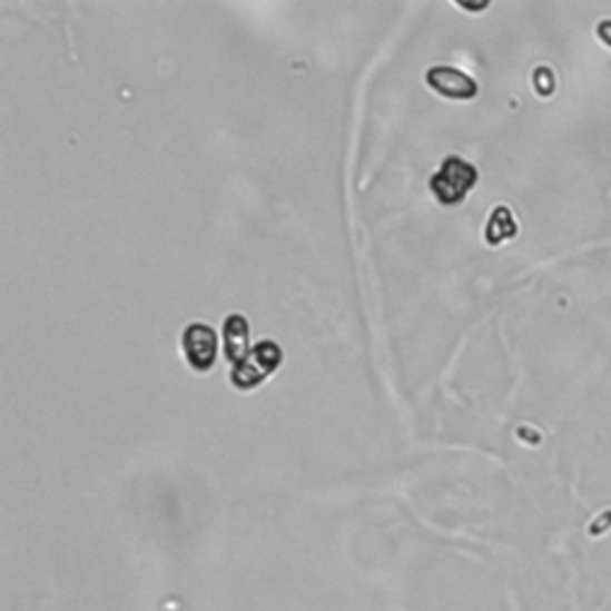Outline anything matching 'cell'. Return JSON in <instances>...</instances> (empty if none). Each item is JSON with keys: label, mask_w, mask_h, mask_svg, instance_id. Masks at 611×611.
<instances>
[{"label": "cell", "mask_w": 611, "mask_h": 611, "mask_svg": "<svg viewBox=\"0 0 611 611\" xmlns=\"http://www.w3.org/2000/svg\"><path fill=\"white\" fill-rule=\"evenodd\" d=\"M514 235H516V220H514V216H511V210L506 206L494 208L490 220H487V229H485L487 244L497 246Z\"/></svg>", "instance_id": "8992f818"}, {"label": "cell", "mask_w": 611, "mask_h": 611, "mask_svg": "<svg viewBox=\"0 0 611 611\" xmlns=\"http://www.w3.org/2000/svg\"><path fill=\"white\" fill-rule=\"evenodd\" d=\"M181 349L189 361V366L196 371H208L216 363L218 354V339L216 333L204 323H194L181 335Z\"/></svg>", "instance_id": "3957f363"}, {"label": "cell", "mask_w": 611, "mask_h": 611, "mask_svg": "<svg viewBox=\"0 0 611 611\" xmlns=\"http://www.w3.org/2000/svg\"><path fill=\"white\" fill-rule=\"evenodd\" d=\"M427 85L440 96L452 98V101H471L477 93L475 81L456 68H433L427 72Z\"/></svg>", "instance_id": "277c9868"}, {"label": "cell", "mask_w": 611, "mask_h": 611, "mask_svg": "<svg viewBox=\"0 0 611 611\" xmlns=\"http://www.w3.org/2000/svg\"><path fill=\"white\" fill-rule=\"evenodd\" d=\"M598 35H600V39H602L604 43L611 46V20H607V22H602V24L598 27Z\"/></svg>", "instance_id": "52a82bcc"}, {"label": "cell", "mask_w": 611, "mask_h": 611, "mask_svg": "<svg viewBox=\"0 0 611 611\" xmlns=\"http://www.w3.org/2000/svg\"><path fill=\"white\" fill-rule=\"evenodd\" d=\"M223 337H225V356H227L229 363H233V368H235V366H239V363L246 361V356L252 354V349H249V323H246V318L239 316V313H235V316H227Z\"/></svg>", "instance_id": "5b68a950"}, {"label": "cell", "mask_w": 611, "mask_h": 611, "mask_svg": "<svg viewBox=\"0 0 611 611\" xmlns=\"http://www.w3.org/2000/svg\"><path fill=\"white\" fill-rule=\"evenodd\" d=\"M477 181V170L461 158H447L433 175L431 189L442 206H456L466 198Z\"/></svg>", "instance_id": "6da1fadb"}, {"label": "cell", "mask_w": 611, "mask_h": 611, "mask_svg": "<svg viewBox=\"0 0 611 611\" xmlns=\"http://www.w3.org/2000/svg\"><path fill=\"white\" fill-rule=\"evenodd\" d=\"M279 363H283V349L275 342H258L246 361L233 368V383L239 390H254L279 368Z\"/></svg>", "instance_id": "7a4b0ae2"}]
</instances>
